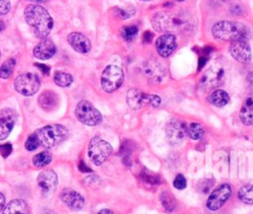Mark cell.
<instances>
[{"instance_id": "obj_1", "label": "cell", "mask_w": 253, "mask_h": 214, "mask_svg": "<svg viewBox=\"0 0 253 214\" xmlns=\"http://www.w3.org/2000/svg\"><path fill=\"white\" fill-rule=\"evenodd\" d=\"M24 17L28 25L39 38H45L53 26L49 13L41 5L30 4L24 11Z\"/></svg>"}, {"instance_id": "obj_2", "label": "cell", "mask_w": 253, "mask_h": 214, "mask_svg": "<svg viewBox=\"0 0 253 214\" xmlns=\"http://www.w3.org/2000/svg\"><path fill=\"white\" fill-rule=\"evenodd\" d=\"M152 27L157 32H179L187 30L191 23L183 13H173V12H158L153 15L151 19Z\"/></svg>"}, {"instance_id": "obj_3", "label": "cell", "mask_w": 253, "mask_h": 214, "mask_svg": "<svg viewBox=\"0 0 253 214\" xmlns=\"http://www.w3.org/2000/svg\"><path fill=\"white\" fill-rule=\"evenodd\" d=\"M212 36L220 40L233 41L246 39L249 36V29L242 23L233 21H220L211 28Z\"/></svg>"}, {"instance_id": "obj_4", "label": "cell", "mask_w": 253, "mask_h": 214, "mask_svg": "<svg viewBox=\"0 0 253 214\" xmlns=\"http://www.w3.org/2000/svg\"><path fill=\"white\" fill-rule=\"evenodd\" d=\"M35 135L40 146L52 148L62 143L68 137V130L61 124H49L36 130Z\"/></svg>"}, {"instance_id": "obj_5", "label": "cell", "mask_w": 253, "mask_h": 214, "mask_svg": "<svg viewBox=\"0 0 253 214\" xmlns=\"http://www.w3.org/2000/svg\"><path fill=\"white\" fill-rule=\"evenodd\" d=\"M126 103L132 109H138L146 105L157 107L161 104L159 96L154 94H146L138 89H129L126 93Z\"/></svg>"}, {"instance_id": "obj_6", "label": "cell", "mask_w": 253, "mask_h": 214, "mask_svg": "<svg viewBox=\"0 0 253 214\" xmlns=\"http://www.w3.org/2000/svg\"><path fill=\"white\" fill-rule=\"evenodd\" d=\"M125 74L122 68L117 65H108L102 72L101 86L106 93H113L118 90L124 82Z\"/></svg>"}, {"instance_id": "obj_7", "label": "cell", "mask_w": 253, "mask_h": 214, "mask_svg": "<svg viewBox=\"0 0 253 214\" xmlns=\"http://www.w3.org/2000/svg\"><path fill=\"white\" fill-rule=\"evenodd\" d=\"M225 80V68L219 62H214L203 75L200 85L204 90H214Z\"/></svg>"}, {"instance_id": "obj_8", "label": "cell", "mask_w": 253, "mask_h": 214, "mask_svg": "<svg viewBox=\"0 0 253 214\" xmlns=\"http://www.w3.org/2000/svg\"><path fill=\"white\" fill-rule=\"evenodd\" d=\"M112 151L111 144L100 137L92 138L88 145V156L96 166H101L109 158Z\"/></svg>"}, {"instance_id": "obj_9", "label": "cell", "mask_w": 253, "mask_h": 214, "mask_svg": "<svg viewBox=\"0 0 253 214\" xmlns=\"http://www.w3.org/2000/svg\"><path fill=\"white\" fill-rule=\"evenodd\" d=\"M75 115L79 121L88 126H95L101 123V112L88 101H81L75 108Z\"/></svg>"}, {"instance_id": "obj_10", "label": "cell", "mask_w": 253, "mask_h": 214, "mask_svg": "<svg viewBox=\"0 0 253 214\" xmlns=\"http://www.w3.org/2000/svg\"><path fill=\"white\" fill-rule=\"evenodd\" d=\"M41 86L39 77L33 73H24L19 75L14 81L15 90L26 97L35 95Z\"/></svg>"}, {"instance_id": "obj_11", "label": "cell", "mask_w": 253, "mask_h": 214, "mask_svg": "<svg viewBox=\"0 0 253 214\" xmlns=\"http://www.w3.org/2000/svg\"><path fill=\"white\" fill-rule=\"evenodd\" d=\"M166 136L170 144L172 145L181 144L188 136L187 125L182 120L173 118L168 122L166 126Z\"/></svg>"}, {"instance_id": "obj_12", "label": "cell", "mask_w": 253, "mask_h": 214, "mask_svg": "<svg viewBox=\"0 0 253 214\" xmlns=\"http://www.w3.org/2000/svg\"><path fill=\"white\" fill-rule=\"evenodd\" d=\"M231 194V187L228 183H222L218 185L210 194L207 200V207L211 211H215L222 207V205L227 201Z\"/></svg>"}, {"instance_id": "obj_13", "label": "cell", "mask_w": 253, "mask_h": 214, "mask_svg": "<svg viewBox=\"0 0 253 214\" xmlns=\"http://www.w3.org/2000/svg\"><path fill=\"white\" fill-rule=\"evenodd\" d=\"M229 51L231 56L240 63H248L251 61L252 54L249 43L245 39L231 41Z\"/></svg>"}, {"instance_id": "obj_14", "label": "cell", "mask_w": 253, "mask_h": 214, "mask_svg": "<svg viewBox=\"0 0 253 214\" xmlns=\"http://www.w3.org/2000/svg\"><path fill=\"white\" fill-rule=\"evenodd\" d=\"M17 120V113L12 108L0 110V140L6 139L11 133Z\"/></svg>"}, {"instance_id": "obj_15", "label": "cell", "mask_w": 253, "mask_h": 214, "mask_svg": "<svg viewBox=\"0 0 253 214\" xmlns=\"http://www.w3.org/2000/svg\"><path fill=\"white\" fill-rule=\"evenodd\" d=\"M155 46L157 52L162 57H168L171 55L177 47L176 36L173 34L166 33L161 35L155 41Z\"/></svg>"}, {"instance_id": "obj_16", "label": "cell", "mask_w": 253, "mask_h": 214, "mask_svg": "<svg viewBox=\"0 0 253 214\" xmlns=\"http://www.w3.org/2000/svg\"><path fill=\"white\" fill-rule=\"evenodd\" d=\"M57 175L52 170H44L37 178V183L43 193L53 191L57 186Z\"/></svg>"}, {"instance_id": "obj_17", "label": "cell", "mask_w": 253, "mask_h": 214, "mask_svg": "<svg viewBox=\"0 0 253 214\" xmlns=\"http://www.w3.org/2000/svg\"><path fill=\"white\" fill-rule=\"evenodd\" d=\"M59 197L61 201L72 210H80L84 206L83 196L72 188H64L61 190Z\"/></svg>"}, {"instance_id": "obj_18", "label": "cell", "mask_w": 253, "mask_h": 214, "mask_svg": "<svg viewBox=\"0 0 253 214\" xmlns=\"http://www.w3.org/2000/svg\"><path fill=\"white\" fill-rule=\"evenodd\" d=\"M69 45L79 53H87L91 49V42L89 38L81 33L73 32L67 36Z\"/></svg>"}, {"instance_id": "obj_19", "label": "cell", "mask_w": 253, "mask_h": 214, "mask_svg": "<svg viewBox=\"0 0 253 214\" xmlns=\"http://www.w3.org/2000/svg\"><path fill=\"white\" fill-rule=\"evenodd\" d=\"M56 51L55 44L53 43L52 40L50 39H42L40 41L35 47H34V55L36 58L41 59V60H46L49 59L54 55Z\"/></svg>"}, {"instance_id": "obj_20", "label": "cell", "mask_w": 253, "mask_h": 214, "mask_svg": "<svg viewBox=\"0 0 253 214\" xmlns=\"http://www.w3.org/2000/svg\"><path fill=\"white\" fill-rule=\"evenodd\" d=\"M239 118L245 125L253 124V93L249 94L244 100L239 111Z\"/></svg>"}, {"instance_id": "obj_21", "label": "cell", "mask_w": 253, "mask_h": 214, "mask_svg": "<svg viewBox=\"0 0 253 214\" xmlns=\"http://www.w3.org/2000/svg\"><path fill=\"white\" fill-rule=\"evenodd\" d=\"M39 105L40 107L44 109V110H52L53 108L56 107L59 100L57 97V94L50 91V90H46L44 92H42L39 99H38Z\"/></svg>"}, {"instance_id": "obj_22", "label": "cell", "mask_w": 253, "mask_h": 214, "mask_svg": "<svg viewBox=\"0 0 253 214\" xmlns=\"http://www.w3.org/2000/svg\"><path fill=\"white\" fill-rule=\"evenodd\" d=\"M30 208L23 199H13L4 208L3 214H29Z\"/></svg>"}, {"instance_id": "obj_23", "label": "cell", "mask_w": 253, "mask_h": 214, "mask_svg": "<svg viewBox=\"0 0 253 214\" xmlns=\"http://www.w3.org/2000/svg\"><path fill=\"white\" fill-rule=\"evenodd\" d=\"M143 73L153 82L160 81L164 75V69L157 62L145 63L143 68Z\"/></svg>"}, {"instance_id": "obj_24", "label": "cell", "mask_w": 253, "mask_h": 214, "mask_svg": "<svg viewBox=\"0 0 253 214\" xmlns=\"http://www.w3.org/2000/svg\"><path fill=\"white\" fill-rule=\"evenodd\" d=\"M229 95L227 92L221 89H216L214 90L209 97H208V102L215 107H224L229 103Z\"/></svg>"}, {"instance_id": "obj_25", "label": "cell", "mask_w": 253, "mask_h": 214, "mask_svg": "<svg viewBox=\"0 0 253 214\" xmlns=\"http://www.w3.org/2000/svg\"><path fill=\"white\" fill-rule=\"evenodd\" d=\"M238 198L246 203V204H253V184H246L240 187L238 190Z\"/></svg>"}, {"instance_id": "obj_26", "label": "cell", "mask_w": 253, "mask_h": 214, "mask_svg": "<svg viewBox=\"0 0 253 214\" xmlns=\"http://www.w3.org/2000/svg\"><path fill=\"white\" fill-rule=\"evenodd\" d=\"M160 202H161L162 206L164 207V209L168 212H172L176 208V200H175L174 196L168 191L161 192Z\"/></svg>"}, {"instance_id": "obj_27", "label": "cell", "mask_w": 253, "mask_h": 214, "mask_svg": "<svg viewBox=\"0 0 253 214\" xmlns=\"http://www.w3.org/2000/svg\"><path fill=\"white\" fill-rule=\"evenodd\" d=\"M53 81L59 87H68L72 84L73 77L69 73H66L63 71H57L54 74Z\"/></svg>"}, {"instance_id": "obj_28", "label": "cell", "mask_w": 253, "mask_h": 214, "mask_svg": "<svg viewBox=\"0 0 253 214\" xmlns=\"http://www.w3.org/2000/svg\"><path fill=\"white\" fill-rule=\"evenodd\" d=\"M204 128L198 122H192L189 126H187V134L193 140H199L204 135Z\"/></svg>"}, {"instance_id": "obj_29", "label": "cell", "mask_w": 253, "mask_h": 214, "mask_svg": "<svg viewBox=\"0 0 253 214\" xmlns=\"http://www.w3.org/2000/svg\"><path fill=\"white\" fill-rule=\"evenodd\" d=\"M51 162V155L49 152L47 151H42L39 154H37L34 158H33V164L36 167L39 168H42L47 166L49 163Z\"/></svg>"}, {"instance_id": "obj_30", "label": "cell", "mask_w": 253, "mask_h": 214, "mask_svg": "<svg viewBox=\"0 0 253 214\" xmlns=\"http://www.w3.org/2000/svg\"><path fill=\"white\" fill-rule=\"evenodd\" d=\"M15 65H16V60L13 58H10L6 60L4 63H2L0 67V78L8 79L12 75Z\"/></svg>"}, {"instance_id": "obj_31", "label": "cell", "mask_w": 253, "mask_h": 214, "mask_svg": "<svg viewBox=\"0 0 253 214\" xmlns=\"http://www.w3.org/2000/svg\"><path fill=\"white\" fill-rule=\"evenodd\" d=\"M137 34H138V28L136 26H134V25L126 26L121 31L122 37L126 41H131L133 38L136 37Z\"/></svg>"}, {"instance_id": "obj_32", "label": "cell", "mask_w": 253, "mask_h": 214, "mask_svg": "<svg viewBox=\"0 0 253 214\" xmlns=\"http://www.w3.org/2000/svg\"><path fill=\"white\" fill-rule=\"evenodd\" d=\"M140 178L144 182L149 184H159L161 182V178L159 177V175L146 170L141 172Z\"/></svg>"}, {"instance_id": "obj_33", "label": "cell", "mask_w": 253, "mask_h": 214, "mask_svg": "<svg viewBox=\"0 0 253 214\" xmlns=\"http://www.w3.org/2000/svg\"><path fill=\"white\" fill-rule=\"evenodd\" d=\"M134 13H135V10L133 7H124V8L116 7L115 8V15L122 20H126L132 17Z\"/></svg>"}, {"instance_id": "obj_34", "label": "cell", "mask_w": 253, "mask_h": 214, "mask_svg": "<svg viewBox=\"0 0 253 214\" xmlns=\"http://www.w3.org/2000/svg\"><path fill=\"white\" fill-rule=\"evenodd\" d=\"M135 149V144L133 141L131 140H124L122 141L121 143V146H120V151H119V154L122 155V156H126V155H130L133 150Z\"/></svg>"}, {"instance_id": "obj_35", "label": "cell", "mask_w": 253, "mask_h": 214, "mask_svg": "<svg viewBox=\"0 0 253 214\" xmlns=\"http://www.w3.org/2000/svg\"><path fill=\"white\" fill-rule=\"evenodd\" d=\"M213 179L212 178H204L199 180L197 183V189L202 193H208L213 186Z\"/></svg>"}, {"instance_id": "obj_36", "label": "cell", "mask_w": 253, "mask_h": 214, "mask_svg": "<svg viewBox=\"0 0 253 214\" xmlns=\"http://www.w3.org/2000/svg\"><path fill=\"white\" fill-rule=\"evenodd\" d=\"M25 147H26V149L28 151H34V150H36V149H38L40 147L39 141H38L35 133H32L28 137V139H27V141L25 143Z\"/></svg>"}, {"instance_id": "obj_37", "label": "cell", "mask_w": 253, "mask_h": 214, "mask_svg": "<svg viewBox=\"0 0 253 214\" xmlns=\"http://www.w3.org/2000/svg\"><path fill=\"white\" fill-rule=\"evenodd\" d=\"M173 185L177 189H184L187 186V180L186 178L182 174H178L174 180H173Z\"/></svg>"}, {"instance_id": "obj_38", "label": "cell", "mask_w": 253, "mask_h": 214, "mask_svg": "<svg viewBox=\"0 0 253 214\" xmlns=\"http://www.w3.org/2000/svg\"><path fill=\"white\" fill-rule=\"evenodd\" d=\"M12 152V145L10 143H5L0 145V154L3 158H7Z\"/></svg>"}, {"instance_id": "obj_39", "label": "cell", "mask_w": 253, "mask_h": 214, "mask_svg": "<svg viewBox=\"0 0 253 214\" xmlns=\"http://www.w3.org/2000/svg\"><path fill=\"white\" fill-rule=\"evenodd\" d=\"M10 0H0V15H5L10 11Z\"/></svg>"}, {"instance_id": "obj_40", "label": "cell", "mask_w": 253, "mask_h": 214, "mask_svg": "<svg viewBox=\"0 0 253 214\" xmlns=\"http://www.w3.org/2000/svg\"><path fill=\"white\" fill-rule=\"evenodd\" d=\"M199 63H198V71L203 69V67L206 65L210 58V54H205V53H199Z\"/></svg>"}, {"instance_id": "obj_41", "label": "cell", "mask_w": 253, "mask_h": 214, "mask_svg": "<svg viewBox=\"0 0 253 214\" xmlns=\"http://www.w3.org/2000/svg\"><path fill=\"white\" fill-rule=\"evenodd\" d=\"M78 169L81 173H92V170L83 162V161H80L79 164H78Z\"/></svg>"}, {"instance_id": "obj_42", "label": "cell", "mask_w": 253, "mask_h": 214, "mask_svg": "<svg viewBox=\"0 0 253 214\" xmlns=\"http://www.w3.org/2000/svg\"><path fill=\"white\" fill-rule=\"evenodd\" d=\"M153 36H154V35H153L150 31H146V32L143 34V36H142L143 42H146V43L150 42V41L153 39Z\"/></svg>"}, {"instance_id": "obj_43", "label": "cell", "mask_w": 253, "mask_h": 214, "mask_svg": "<svg viewBox=\"0 0 253 214\" xmlns=\"http://www.w3.org/2000/svg\"><path fill=\"white\" fill-rule=\"evenodd\" d=\"M36 66L38 68L41 69V71L44 74V75H49V67L47 65H44V64H39V63H36Z\"/></svg>"}, {"instance_id": "obj_44", "label": "cell", "mask_w": 253, "mask_h": 214, "mask_svg": "<svg viewBox=\"0 0 253 214\" xmlns=\"http://www.w3.org/2000/svg\"><path fill=\"white\" fill-rule=\"evenodd\" d=\"M242 12H243V9H242V7L239 6V5H234V6L231 8V13L234 14V15H240Z\"/></svg>"}, {"instance_id": "obj_45", "label": "cell", "mask_w": 253, "mask_h": 214, "mask_svg": "<svg viewBox=\"0 0 253 214\" xmlns=\"http://www.w3.org/2000/svg\"><path fill=\"white\" fill-rule=\"evenodd\" d=\"M123 163L125 166L129 167L131 166V159H130V155H126V156H123Z\"/></svg>"}, {"instance_id": "obj_46", "label": "cell", "mask_w": 253, "mask_h": 214, "mask_svg": "<svg viewBox=\"0 0 253 214\" xmlns=\"http://www.w3.org/2000/svg\"><path fill=\"white\" fill-rule=\"evenodd\" d=\"M246 81H247L248 85H250L251 87H253V71H250V72L247 73Z\"/></svg>"}, {"instance_id": "obj_47", "label": "cell", "mask_w": 253, "mask_h": 214, "mask_svg": "<svg viewBox=\"0 0 253 214\" xmlns=\"http://www.w3.org/2000/svg\"><path fill=\"white\" fill-rule=\"evenodd\" d=\"M4 205H5V196L3 195V193L0 192V211L2 210Z\"/></svg>"}, {"instance_id": "obj_48", "label": "cell", "mask_w": 253, "mask_h": 214, "mask_svg": "<svg viewBox=\"0 0 253 214\" xmlns=\"http://www.w3.org/2000/svg\"><path fill=\"white\" fill-rule=\"evenodd\" d=\"M97 214H114V212L110 209H102Z\"/></svg>"}, {"instance_id": "obj_49", "label": "cell", "mask_w": 253, "mask_h": 214, "mask_svg": "<svg viewBox=\"0 0 253 214\" xmlns=\"http://www.w3.org/2000/svg\"><path fill=\"white\" fill-rule=\"evenodd\" d=\"M41 214H55L53 211H51V210H49V209H45V210H43V211H42V213Z\"/></svg>"}, {"instance_id": "obj_50", "label": "cell", "mask_w": 253, "mask_h": 214, "mask_svg": "<svg viewBox=\"0 0 253 214\" xmlns=\"http://www.w3.org/2000/svg\"><path fill=\"white\" fill-rule=\"evenodd\" d=\"M4 28H5V25H4V22L3 21H1L0 20V32H2L3 30H4Z\"/></svg>"}, {"instance_id": "obj_51", "label": "cell", "mask_w": 253, "mask_h": 214, "mask_svg": "<svg viewBox=\"0 0 253 214\" xmlns=\"http://www.w3.org/2000/svg\"><path fill=\"white\" fill-rule=\"evenodd\" d=\"M31 1H35V2H45L47 0H31Z\"/></svg>"}, {"instance_id": "obj_52", "label": "cell", "mask_w": 253, "mask_h": 214, "mask_svg": "<svg viewBox=\"0 0 253 214\" xmlns=\"http://www.w3.org/2000/svg\"><path fill=\"white\" fill-rule=\"evenodd\" d=\"M176 1H178V2H182V1H184V0H176Z\"/></svg>"}, {"instance_id": "obj_53", "label": "cell", "mask_w": 253, "mask_h": 214, "mask_svg": "<svg viewBox=\"0 0 253 214\" xmlns=\"http://www.w3.org/2000/svg\"><path fill=\"white\" fill-rule=\"evenodd\" d=\"M0 58H1V51H0Z\"/></svg>"}, {"instance_id": "obj_54", "label": "cell", "mask_w": 253, "mask_h": 214, "mask_svg": "<svg viewBox=\"0 0 253 214\" xmlns=\"http://www.w3.org/2000/svg\"><path fill=\"white\" fill-rule=\"evenodd\" d=\"M143 1H149V0H143Z\"/></svg>"}]
</instances>
